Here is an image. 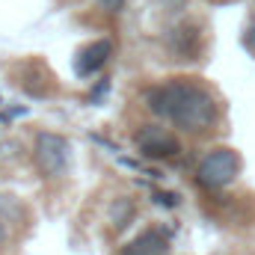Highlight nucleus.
Segmentation results:
<instances>
[{"label": "nucleus", "mask_w": 255, "mask_h": 255, "mask_svg": "<svg viewBox=\"0 0 255 255\" xmlns=\"http://www.w3.org/2000/svg\"><path fill=\"white\" fill-rule=\"evenodd\" d=\"M145 107L187 133H205L220 119V104L211 89L190 77H175L145 89Z\"/></svg>", "instance_id": "1"}, {"label": "nucleus", "mask_w": 255, "mask_h": 255, "mask_svg": "<svg viewBox=\"0 0 255 255\" xmlns=\"http://www.w3.org/2000/svg\"><path fill=\"white\" fill-rule=\"evenodd\" d=\"M238 175H241V154L235 148H226V145L211 148L196 166V181L205 190H223Z\"/></svg>", "instance_id": "2"}, {"label": "nucleus", "mask_w": 255, "mask_h": 255, "mask_svg": "<svg viewBox=\"0 0 255 255\" xmlns=\"http://www.w3.org/2000/svg\"><path fill=\"white\" fill-rule=\"evenodd\" d=\"M33 160L45 178H63L71 163V145L60 133L42 130L36 133V142H33Z\"/></svg>", "instance_id": "3"}, {"label": "nucleus", "mask_w": 255, "mask_h": 255, "mask_svg": "<svg viewBox=\"0 0 255 255\" xmlns=\"http://www.w3.org/2000/svg\"><path fill=\"white\" fill-rule=\"evenodd\" d=\"M136 148L145 154V157H175L181 151V142L172 130L160 125H142L136 130Z\"/></svg>", "instance_id": "4"}, {"label": "nucleus", "mask_w": 255, "mask_h": 255, "mask_svg": "<svg viewBox=\"0 0 255 255\" xmlns=\"http://www.w3.org/2000/svg\"><path fill=\"white\" fill-rule=\"evenodd\" d=\"M166 51L175 60H196L199 51H202V30H199V24L184 21V24L172 27L166 33Z\"/></svg>", "instance_id": "5"}, {"label": "nucleus", "mask_w": 255, "mask_h": 255, "mask_svg": "<svg viewBox=\"0 0 255 255\" xmlns=\"http://www.w3.org/2000/svg\"><path fill=\"white\" fill-rule=\"evenodd\" d=\"M110 51H113V42L110 39H98V42H89L86 48L77 51L74 57V74L77 77H89L95 74L98 68H104L110 60Z\"/></svg>", "instance_id": "6"}, {"label": "nucleus", "mask_w": 255, "mask_h": 255, "mask_svg": "<svg viewBox=\"0 0 255 255\" xmlns=\"http://www.w3.org/2000/svg\"><path fill=\"white\" fill-rule=\"evenodd\" d=\"M166 253H169V241L160 229H148V232L136 235L122 250V255H166Z\"/></svg>", "instance_id": "7"}, {"label": "nucleus", "mask_w": 255, "mask_h": 255, "mask_svg": "<svg viewBox=\"0 0 255 255\" xmlns=\"http://www.w3.org/2000/svg\"><path fill=\"white\" fill-rule=\"evenodd\" d=\"M133 211H136V208H133V202L125 199V196H122V199H116V202L110 205V226H113V232H122V229H125L128 223L133 220Z\"/></svg>", "instance_id": "8"}, {"label": "nucleus", "mask_w": 255, "mask_h": 255, "mask_svg": "<svg viewBox=\"0 0 255 255\" xmlns=\"http://www.w3.org/2000/svg\"><path fill=\"white\" fill-rule=\"evenodd\" d=\"M244 45H247V48L255 54V18L247 24V30H244Z\"/></svg>", "instance_id": "9"}, {"label": "nucleus", "mask_w": 255, "mask_h": 255, "mask_svg": "<svg viewBox=\"0 0 255 255\" xmlns=\"http://www.w3.org/2000/svg\"><path fill=\"white\" fill-rule=\"evenodd\" d=\"M98 6H101L104 12H122L125 0H98Z\"/></svg>", "instance_id": "10"}, {"label": "nucleus", "mask_w": 255, "mask_h": 255, "mask_svg": "<svg viewBox=\"0 0 255 255\" xmlns=\"http://www.w3.org/2000/svg\"><path fill=\"white\" fill-rule=\"evenodd\" d=\"M6 223H9V220H3V217H0V247L9 241V226H6Z\"/></svg>", "instance_id": "11"}, {"label": "nucleus", "mask_w": 255, "mask_h": 255, "mask_svg": "<svg viewBox=\"0 0 255 255\" xmlns=\"http://www.w3.org/2000/svg\"><path fill=\"white\" fill-rule=\"evenodd\" d=\"M160 3H163L166 9H184V3H187V0H160Z\"/></svg>", "instance_id": "12"}]
</instances>
